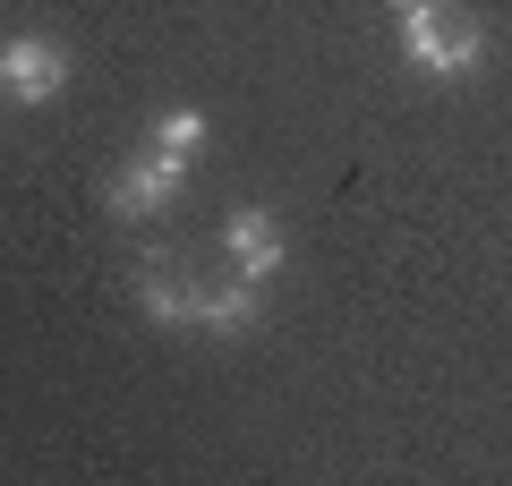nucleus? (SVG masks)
I'll use <instances>...</instances> for the list:
<instances>
[{
    "mask_svg": "<svg viewBox=\"0 0 512 486\" xmlns=\"http://www.w3.org/2000/svg\"><path fill=\"white\" fill-rule=\"evenodd\" d=\"M137 307H146L154 324H197V333L239 342V333H256V316H265V290L239 282V273L222 290H180V282H163V273H146V282H137Z\"/></svg>",
    "mask_w": 512,
    "mask_h": 486,
    "instance_id": "1",
    "label": "nucleus"
},
{
    "mask_svg": "<svg viewBox=\"0 0 512 486\" xmlns=\"http://www.w3.org/2000/svg\"><path fill=\"white\" fill-rule=\"evenodd\" d=\"M393 18H402V52H410L419 77H470L478 60H487V26L461 18V9H444V0H410Z\"/></svg>",
    "mask_w": 512,
    "mask_h": 486,
    "instance_id": "2",
    "label": "nucleus"
},
{
    "mask_svg": "<svg viewBox=\"0 0 512 486\" xmlns=\"http://www.w3.org/2000/svg\"><path fill=\"white\" fill-rule=\"evenodd\" d=\"M60 94H69V52H60L52 35H9L0 43V103L43 111V103H60Z\"/></svg>",
    "mask_w": 512,
    "mask_h": 486,
    "instance_id": "3",
    "label": "nucleus"
},
{
    "mask_svg": "<svg viewBox=\"0 0 512 486\" xmlns=\"http://www.w3.org/2000/svg\"><path fill=\"white\" fill-rule=\"evenodd\" d=\"M180 180H188V162H171V154H137V162H120V171H111V214L120 222H163L171 205H180Z\"/></svg>",
    "mask_w": 512,
    "mask_h": 486,
    "instance_id": "4",
    "label": "nucleus"
},
{
    "mask_svg": "<svg viewBox=\"0 0 512 486\" xmlns=\"http://www.w3.org/2000/svg\"><path fill=\"white\" fill-rule=\"evenodd\" d=\"M222 256H231L239 282L274 290V273L291 265V239H282V214H265V205H239L231 222H222Z\"/></svg>",
    "mask_w": 512,
    "mask_h": 486,
    "instance_id": "5",
    "label": "nucleus"
},
{
    "mask_svg": "<svg viewBox=\"0 0 512 486\" xmlns=\"http://www.w3.org/2000/svg\"><path fill=\"white\" fill-rule=\"evenodd\" d=\"M154 154H171V162H197L205 145H214V120H205L197 103H180V111H154Z\"/></svg>",
    "mask_w": 512,
    "mask_h": 486,
    "instance_id": "6",
    "label": "nucleus"
},
{
    "mask_svg": "<svg viewBox=\"0 0 512 486\" xmlns=\"http://www.w3.org/2000/svg\"><path fill=\"white\" fill-rule=\"evenodd\" d=\"M384 9H410V0H384Z\"/></svg>",
    "mask_w": 512,
    "mask_h": 486,
    "instance_id": "7",
    "label": "nucleus"
}]
</instances>
